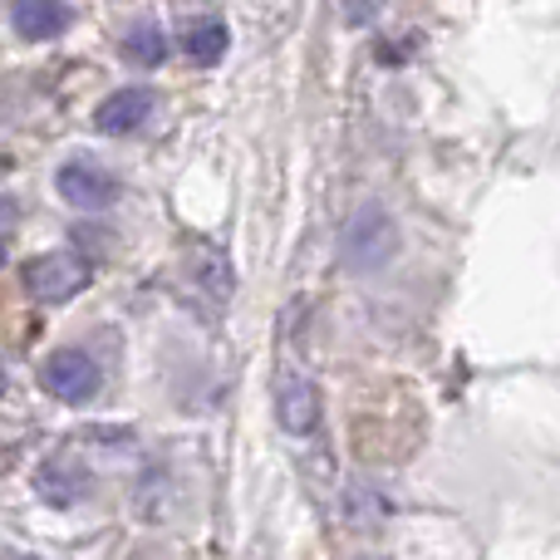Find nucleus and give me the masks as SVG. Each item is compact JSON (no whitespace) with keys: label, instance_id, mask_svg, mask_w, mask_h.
Instances as JSON below:
<instances>
[{"label":"nucleus","instance_id":"0eeeda50","mask_svg":"<svg viewBox=\"0 0 560 560\" xmlns=\"http://www.w3.org/2000/svg\"><path fill=\"white\" fill-rule=\"evenodd\" d=\"M276 418H280V428H285V433H295V438L315 433V428H319V388H315V378L280 374V384H276Z\"/></svg>","mask_w":560,"mask_h":560},{"label":"nucleus","instance_id":"f03ea898","mask_svg":"<svg viewBox=\"0 0 560 560\" xmlns=\"http://www.w3.org/2000/svg\"><path fill=\"white\" fill-rule=\"evenodd\" d=\"M89 276H94L89 261H79L74 252H45L20 266V280H25V290L39 305H65V300H74L79 290H89Z\"/></svg>","mask_w":560,"mask_h":560},{"label":"nucleus","instance_id":"20e7f679","mask_svg":"<svg viewBox=\"0 0 560 560\" xmlns=\"http://www.w3.org/2000/svg\"><path fill=\"white\" fill-rule=\"evenodd\" d=\"M55 187H59V197H65L69 207H84V212L108 207L118 197V177L108 173V167H98V163H84V158H74V163L59 167Z\"/></svg>","mask_w":560,"mask_h":560},{"label":"nucleus","instance_id":"1a4fd4ad","mask_svg":"<svg viewBox=\"0 0 560 560\" xmlns=\"http://www.w3.org/2000/svg\"><path fill=\"white\" fill-rule=\"evenodd\" d=\"M148 118H153V94L148 89H118V94H108L98 104L94 124H98V133L124 138V133H138Z\"/></svg>","mask_w":560,"mask_h":560},{"label":"nucleus","instance_id":"6e6552de","mask_svg":"<svg viewBox=\"0 0 560 560\" xmlns=\"http://www.w3.org/2000/svg\"><path fill=\"white\" fill-rule=\"evenodd\" d=\"M69 20H74V10H69L65 0H15V5H10V25H15V35L35 39V45L65 35Z\"/></svg>","mask_w":560,"mask_h":560},{"label":"nucleus","instance_id":"423d86ee","mask_svg":"<svg viewBox=\"0 0 560 560\" xmlns=\"http://www.w3.org/2000/svg\"><path fill=\"white\" fill-rule=\"evenodd\" d=\"M35 487H39V497H45L49 506H79L89 497V487H94V477H89V467L79 463L74 453H55L45 467L35 472Z\"/></svg>","mask_w":560,"mask_h":560},{"label":"nucleus","instance_id":"39448f33","mask_svg":"<svg viewBox=\"0 0 560 560\" xmlns=\"http://www.w3.org/2000/svg\"><path fill=\"white\" fill-rule=\"evenodd\" d=\"M187 280H192V290H202L212 305H226L236 290V266H232V256H226V246L192 242V252H187Z\"/></svg>","mask_w":560,"mask_h":560},{"label":"nucleus","instance_id":"7ed1b4c3","mask_svg":"<svg viewBox=\"0 0 560 560\" xmlns=\"http://www.w3.org/2000/svg\"><path fill=\"white\" fill-rule=\"evenodd\" d=\"M98 384H104V374H98V364L84 349H55L39 364V388L49 398H59V404H89L98 394Z\"/></svg>","mask_w":560,"mask_h":560},{"label":"nucleus","instance_id":"9d476101","mask_svg":"<svg viewBox=\"0 0 560 560\" xmlns=\"http://www.w3.org/2000/svg\"><path fill=\"white\" fill-rule=\"evenodd\" d=\"M124 59L128 65H143V69H158L167 59V35L158 20H138L133 30L124 35Z\"/></svg>","mask_w":560,"mask_h":560},{"label":"nucleus","instance_id":"9b49d317","mask_svg":"<svg viewBox=\"0 0 560 560\" xmlns=\"http://www.w3.org/2000/svg\"><path fill=\"white\" fill-rule=\"evenodd\" d=\"M232 49V30L222 20H192L187 25V55L197 65H222V55Z\"/></svg>","mask_w":560,"mask_h":560},{"label":"nucleus","instance_id":"f257e3e1","mask_svg":"<svg viewBox=\"0 0 560 560\" xmlns=\"http://www.w3.org/2000/svg\"><path fill=\"white\" fill-rule=\"evenodd\" d=\"M398 246H404L398 222L378 202H364L359 212H349L345 226H339V266L354 276L384 271V266L398 256Z\"/></svg>","mask_w":560,"mask_h":560}]
</instances>
